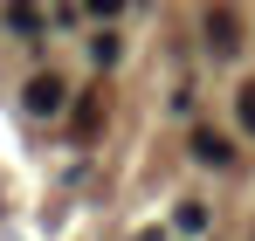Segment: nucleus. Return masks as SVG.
Wrapping results in <instances>:
<instances>
[{
  "instance_id": "nucleus-1",
  "label": "nucleus",
  "mask_w": 255,
  "mask_h": 241,
  "mask_svg": "<svg viewBox=\"0 0 255 241\" xmlns=\"http://www.w3.org/2000/svg\"><path fill=\"white\" fill-rule=\"evenodd\" d=\"M21 104H28V111H35V118H55V111H62V104H69V83L62 76H28V97H21Z\"/></svg>"
},
{
  "instance_id": "nucleus-2",
  "label": "nucleus",
  "mask_w": 255,
  "mask_h": 241,
  "mask_svg": "<svg viewBox=\"0 0 255 241\" xmlns=\"http://www.w3.org/2000/svg\"><path fill=\"white\" fill-rule=\"evenodd\" d=\"M207 41H214V55H235V48H242V28H235V7H207Z\"/></svg>"
},
{
  "instance_id": "nucleus-3",
  "label": "nucleus",
  "mask_w": 255,
  "mask_h": 241,
  "mask_svg": "<svg viewBox=\"0 0 255 241\" xmlns=\"http://www.w3.org/2000/svg\"><path fill=\"white\" fill-rule=\"evenodd\" d=\"M193 152H200V159H207V165H228V159H235L221 131H193Z\"/></svg>"
},
{
  "instance_id": "nucleus-8",
  "label": "nucleus",
  "mask_w": 255,
  "mask_h": 241,
  "mask_svg": "<svg viewBox=\"0 0 255 241\" xmlns=\"http://www.w3.org/2000/svg\"><path fill=\"white\" fill-rule=\"evenodd\" d=\"M138 241H159V235H138Z\"/></svg>"
},
{
  "instance_id": "nucleus-4",
  "label": "nucleus",
  "mask_w": 255,
  "mask_h": 241,
  "mask_svg": "<svg viewBox=\"0 0 255 241\" xmlns=\"http://www.w3.org/2000/svg\"><path fill=\"white\" fill-rule=\"evenodd\" d=\"M97 111H104L97 97H83V104H76V138H90V131H97Z\"/></svg>"
},
{
  "instance_id": "nucleus-7",
  "label": "nucleus",
  "mask_w": 255,
  "mask_h": 241,
  "mask_svg": "<svg viewBox=\"0 0 255 241\" xmlns=\"http://www.w3.org/2000/svg\"><path fill=\"white\" fill-rule=\"evenodd\" d=\"M90 14H104V21H111V14H118V7H125V0H83Z\"/></svg>"
},
{
  "instance_id": "nucleus-5",
  "label": "nucleus",
  "mask_w": 255,
  "mask_h": 241,
  "mask_svg": "<svg viewBox=\"0 0 255 241\" xmlns=\"http://www.w3.org/2000/svg\"><path fill=\"white\" fill-rule=\"evenodd\" d=\"M179 228H186V235H200V228H207V207L186 200V207H179Z\"/></svg>"
},
{
  "instance_id": "nucleus-6",
  "label": "nucleus",
  "mask_w": 255,
  "mask_h": 241,
  "mask_svg": "<svg viewBox=\"0 0 255 241\" xmlns=\"http://www.w3.org/2000/svg\"><path fill=\"white\" fill-rule=\"evenodd\" d=\"M235 111H242V131H255V83H242V97H235Z\"/></svg>"
}]
</instances>
